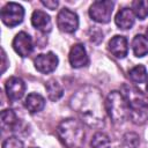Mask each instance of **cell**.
<instances>
[{"mask_svg":"<svg viewBox=\"0 0 148 148\" xmlns=\"http://www.w3.org/2000/svg\"><path fill=\"white\" fill-rule=\"evenodd\" d=\"M69 106L81 121L89 127L101 128L105 123V101L101 90L94 86H84L76 90L69 99Z\"/></svg>","mask_w":148,"mask_h":148,"instance_id":"1","label":"cell"},{"mask_svg":"<svg viewBox=\"0 0 148 148\" xmlns=\"http://www.w3.org/2000/svg\"><path fill=\"white\" fill-rule=\"evenodd\" d=\"M121 92L125 96L128 110L130 119L136 125H143L148 121V97L139 90L136 87L124 84Z\"/></svg>","mask_w":148,"mask_h":148,"instance_id":"2","label":"cell"},{"mask_svg":"<svg viewBox=\"0 0 148 148\" xmlns=\"http://www.w3.org/2000/svg\"><path fill=\"white\" fill-rule=\"evenodd\" d=\"M57 134L62 145L67 148H81L84 142L83 123L75 118H67L59 123Z\"/></svg>","mask_w":148,"mask_h":148,"instance_id":"3","label":"cell"},{"mask_svg":"<svg viewBox=\"0 0 148 148\" xmlns=\"http://www.w3.org/2000/svg\"><path fill=\"white\" fill-rule=\"evenodd\" d=\"M105 110L113 124H123L130 117L128 104L121 91H111L105 99Z\"/></svg>","mask_w":148,"mask_h":148,"instance_id":"4","label":"cell"},{"mask_svg":"<svg viewBox=\"0 0 148 148\" xmlns=\"http://www.w3.org/2000/svg\"><path fill=\"white\" fill-rule=\"evenodd\" d=\"M113 6L114 3L111 0L95 1L89 7V16L97 23H108L111 20Z\"/></svg>","mask_w":148,"mask_h":148,"instance_id":"5","label":"cell"},{"mask_svg":"<svg viewBox=\"0 0 148 148\" xmlns=\"http://www.w3.org/2000/svg\"><path fill=\"white\" fill-rule=\"evenodd\" d=\"M0 17H1V21L7 27L12 28L20 24L23 21L24 9L21 5L16 2H8L2 7L0 12Z\"/></svg>","mask_w":148,"mask_h":148,"instance_id":"6","label":"cell"},{"mask_svg":"<svg viewBox=\"0 0 148 148\" xmlns=\"http://www.w3.org/2000/svg\"><path fill=\"white\" fill-rule=\"evenodd\" d=\"M57 25L62 32L73 34L79 28V16L68 8H62L57 15Z\"/></svg>","mask_w":148,"mask_h":148,"instance_id":"7","label":"cell"},{"mask_svg":"<svg viewBox=\"0 0 148 148\" xmlns=\"http://www.w3.org/2000/svg\"><path fill=\"white\" fill-rule=\"evenodd\" d=\"M58 57L53 53V52H47V53H42L38 54L35 60V67L38 72L43 73V74H49L52 73L57 67H58Z\"/></svg>","mask_w":148,"mask_h":148,"instance_id":"8","label":"cell"},{"mask_svg":"<svg viewBox=\"0 0 148 148\" xmlns=\"http://www.w3.org/2000/svg\"><path fill=\"white\" fill-rule=\"evenodd\" d=\"M12 45H13L14 51L21 57H28L32 52V49H34L31 37L24 31L16 34V36L13 39Z\"/></svg>","mask_w":148,"mask_h":148,"instance_id":"9","label":"cell"},{"mask_svg":"<svg viewBox=\"0 0 148 148\" xmlns=\"http://www.w3.org/2000/svg\"><path fill=\"white\" fill-rule=\"evenodd\" d=\"M5 89L10 101H18L25 92V83L21 77L12 76L5 83Z\"/></svg>","mask_w":148,"mask_h":148,"instance_id":"10","label":"cell"},{"mask_svg":"<svg viewBox=\"0 0 148 148\" xmlns=\"http://www.w3.org/2000/svg\"><path fill=\"white\" fill-rule=\"evenodd\" d=\"M69 64L73 68H82L89 64V58L84 46L80 43L74 44L68 54Z\"/></svg>","mask_w":148,"mask_h":148,"instance_id":"11","label":"cell"},{"mask_svg":"<svg viewBox=\"0 0 148 148\" xmlns=\"http://www.w3.org/2000/svg\"><path fill=\"white\" fill-rule=\"evenodd\" d=\"M108 49L109 51L116 57V58H125L127 56L128 52V42L126 39V37L124 36H113L108 44Z\"/></svg>","mask_w":148,"mask_h":148,"instance_id":"12","label":"cell"},{"mask_svg":"<svg viewBox=\"0 0 148 148\" xmlns=\"http://www.w3.org/2000/svg\"><path fill=\"white\" fill-rule=\"evenodd\" d=\"M31 24L42 32H49L52 28L50 16L43 10H35L31 15Z\"/></svg>","mask_w":148,"mask_h":148,"instance_id":"13","label":"cell"},{"mask_svg":"<svg viewBox=\"0 0 148 148\" xmlns=\"http://www.w3.org/2000/svg\"><path fill=\"white\" fill-rule=\"evenodd\" d=\"M134 21H135V15L133 13L132 9L130 8H123L120 9L117 15H116V18H114V22L117 24L118 28L120 29H131L134 24Z\"/></svg>","mask_w":148,"mask_h":148,"instance_id":"14","label":"cell"},{"mask_svg":"<svg viewBox=\"0 0 148 148\" xmlns=\"http://www.w3.org/2000/svg\"><path fill=\"white\" fill-rule=\"evenodd\" d=\"M24 106L28 109V111L30 113H36V112H39L44 109L45 99L42 95H39L37 92H31L25 97Z\"/></svg>","mask_w":148,"mask_h":148,"instance_id":"15","label":"cell"},{"mask_svg":"<svg viewBox=\"0 0 148 148\" xmlns=\"http://www.w3.org/2000/svg\"><path fill=\"white\" fill-rule=\"evenodd\" d=\"M132 49L135 57L141 58L148 53V39L143 35H136L132 40Z\"/></svg>","mask_w":148,"mask_h":148,"instance_id":"16","label":"cell"},{"mask_svg":"<svg viewBox=\"0 0 148 148\" xmlns=\"http://www.w3.org/2000/svg\"><path fill=\"white\" fill-rule=\"evenodd\" d=\"M45 89H46L49 98L53 102L60 99L62 94H64V89H62L61 84L54 79H51L45 83Z\"/></svg>","mask_w":148,"mask_h":148,"instance_id":"17","label":"cell"},{"mask_svg":"<svg viewBox=\"0 0 148 148\" xmlns=\"http://www.w3.org/2000/svg\"><path fill=\"white\" fill-rule=\"evenodd\" d=\"M18 123L16 113L12 109H6L1 112V126L2 128L13 131Z\"/></svg>","mask_w":148,"mask_h":148,"instance_id":"18","label":"cell"},{"mask_svg":"<svg viewBox=\"0 0 148 148\" xmlns=\"http://www.w3.org/2000/svg\"><path fill=\"white\" fill-rule=\"evenodd\" d=\"M128 77L134 83H145L148 81V74L147 69L143 65L134 66L128 71Z\"/></svg>","mask_w":148,"mask_h":148,"instance_id":"19","label":"cell"},{"mask_svg":"<svg viewBox=\"0 0 148 148\" xmlns=\"http://www.w3.org/2000/svg\"><path fill=\"white\" fill-rule=\"evenodd\" d=\"M132 10L136 17L145 20L148 16V1L147 0H135L132 2Z\"/></svg>","mask_w":148,"mask_h":148,"instance_id":"20","label":"cell"},{"mask_svg":"<svg viewBox=\"0 0 148 148\" xmlns=\"http://www.w3.org/2000/svg\"><path fill=\"white\" fill-rule=\"evenodd\" d=\"M110 138L103 132L95 133L90 141L91 148H110Z\"/></svg>","mask_w":148,"mask_h":148,"instance_id":"21","label":"cell"},{"mask_svg":"<svg viewBox=\"0 0 148 148\" xmlns=\"http://www.w3.org/2000/svg\"><path fill=\"white\" fill-rule=\"evenodd\" d=\"M123 143L128 148H138L140 145V138L136 133L130 132L123 136Z\"/></svg>","mask_w":148,"mask_h":148,"instance_id":"22","label":"cell"},{"mask_svg":"<svg viewBox=\"0 0 148 148\" xmlns=\"http://www.w3.org/2000/svg\"><path fill=\"white\" fill-rule=\"evenodd\" d=\"M2 148H23V142L15 136H9L2 142Z\"/></svg>","mask_w":148,"mask_h":148,"instance_id":"23","label":"cell"},{"mask_svg":"<svg viewBox=\"0 0 148 148\" xmlns=\"http://www.w3.org/2000/svg\"><path fill=\"white\" fill-rule=\"evenodd\" d=\"M42 5H44L46 8L51 9V10H54L57 7H58V1L57 0H42Z\"/></svg>","mask_w":148,"mask_h":148,"instance_id":"24","label":"cell"},{"mask_svg":"<svg viewBox=\"0 0 148 148\" xmlns=\"http://www.w3.org/2000/svg\"><path fill=\"white\" fill-rule=\"evenodd\" d=\"M7 66H8V64H7V57H6L5 51L2 50V68H1V73H3L6 71Z\"/></svg>","mask_w":148,"mask_h":148,"instance_id":"25","label":"cell"},{"mask_svg":"<svg viewBox=\"0 0 148 148\" xmlns=\"http://www.w3.org/2000/svg\"><path fill=\"white\" fill-rule=\"evenodd\" d=\"M146 37H147V39H148V28H147V30H146Z\"/></svg>","mask_w":148,"mask_h":148,"instance_id":"26","label":"cell"},{"mask_svg":"<svg viewBox=\"0 0 148 148\" xmlns=\"http://www.w3.org/2000/svg\"><path fill=\"white\" fill-rule=\"evenodd\" d=\"M147 91H148V81H147Z\"/></svg>","mask_w":148,"mask_h":148,"instance_id":"27","label":"cell"}]
</instances>
